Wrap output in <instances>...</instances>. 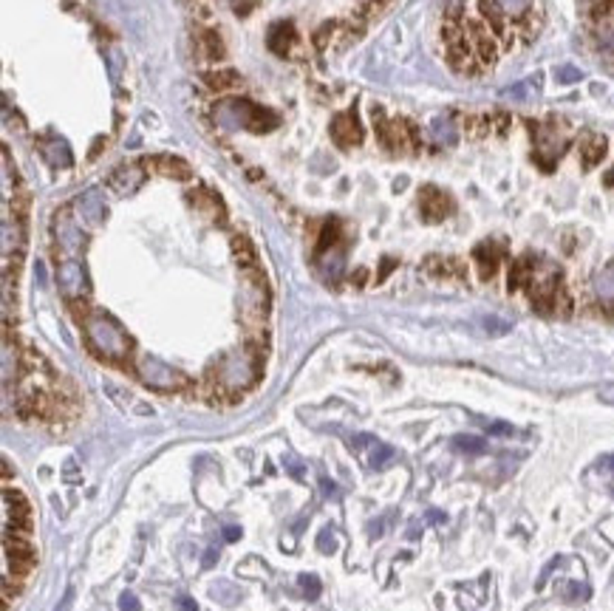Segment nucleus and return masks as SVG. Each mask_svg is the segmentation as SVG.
Segmentation results:
<instances>
[{"label":"nucleus","instance_id":"nucleus-1","mask_svg":"<svg viewBox=\"0 0 614 611\" xmlns=\"http://www.w3.org/2000/svg\"><path fill=\"white\" fill-rule=\"evenodd\" d=\"M82 329H85V340H88V348L99 357V360H108V363H125L133 351V340L131 334L119 326V320H114L108 312H99V309H88L85 317L80 320Z\"/></svg>","mask_w":614,"mask_h":611},{"label":"nucleus","instance_id":"nucleus-2","mask_svg":"<svg viewBox=\"0 0 614 611\" xmlns=\"http://www.w3.org/2000/svg\"><path fill=\"white\" fill-rule=\"evenodd\" d=\"M258 363L261 357H246V354H238V357H226L215 365V374H218V388H229V391H238L249 382H255L258 377Z\"/></svg>","mask_w":614,"mask_h":611},{"label":"nucleus","instance_id":"nucleus-3","mask_svg":"<svg viewBox=\"0 0 614 611\" xmlns=\"http://www.w3.org/2000/svg\"><path fill=\"white\" fill-rule=\"evenodd\" d=\"M224 108H226V111H232V116H229V119H224V122L243 125L249 133H269V131H272V128H278V122H280V116H278V114H272L269 108H258V105H252V102L232 99V102H226Z\"/></svg>","mask_w":614,"mask_h":611},{"label":"nucleus","instance_id":"nucleus-4","mask_svg":"<svg viewBox=\"0 0 614 611\" xmlns=\"http://www.w3.org/2000/svg\"><path fill=\"white\" fill-rule=\"evenodd\" d=\"M136 374H139V380L145 385H150L156 391H179V388L187 385V377L182 371L170 368L168 363H162L156 357H142L136 363Z\"/></svg>","mask_w":614,"mask_h":611},{"label":"nucleus","instance_id":"nucleus-5","mask_svg":"<svg viewBox=\"0 0 614 611\" xmlns=\"http://www.w3.org/2000/svg\"><path fill=\"white\" fill-rule=\"evenodd\" d=\"M57 283H60V292L71 303L74 300H85V295H88V275H85V266L77 258H65L57 266Z\"/></svg>","mask_w":614,"mask_h":611},{"label":"nucleus","instance_id":"nucleus-6","mask_svg":"<svg viewBox=\"0 0 614 611\" xmlns=\"http://www.w3.org/2000/svg\"><path fill=\"white\" fill-rule=\"evenodd\" d=\"M54 235H57V243L65 255H80L85 249V232H82V224L71 218V209H60L57 218H54Z\"/></svg>","mask_w":614,"mask_h":611},{"label":"nucleus","instance_id":"nucleus-7","mask_svg":"<svg viewBox=\"0 0 614 611\" xmlns=\"http://www.w3.org/2000/svg\"><path fill=\"white\" fill-rule=\"evenodd\" d=\"M74 212H77V218H80V224L82 226H88V229H97L105 218H108V209H105V202H102V196H99V190L94 187V190H85L77 202H74Z\"/></svg>","mask_w":614,"mask_h":611},{"label":"nucleus","instance_id":"nucleus-8","mask_svg":"<svg viewBox=\"0 0 614 611\" xmlns=\"http://www.w3.org/2000/svg\"><path fill=\"white\" fill-rule=\"evenodd\" d=\"M419 207H422V215L427 221H444L450 212H453V202L447 193H442L439 187H422L419 193Z\"/></svg>","mask_w":614,"mask_h":611},{"label":"nucleus","instance_id":"nucleus-9","mask_svg":"<svg viewBox=\"0 0 614 611\" xmlns=\"http://www.w3.org/2000/svg\"><path fill=\"white\" fill-rule=\"evenodd\" d=\"M145 182V165H122L111 173L108 179V187L116 193V196H131L139 190V185Z\"/></svg>","mask_w":614,"mask_h":611},{"label":"nucleus","instance_id":"nucleus-10","mask_svg":"<svg viewBox=\"0 0 614 611\" xmlns=\"http://www.w3.org/2000/svg\"><path fill=\"white\" fill-rule=\"evenodd\" d=\"M331 139L337 142V148H354L363 142V128L357 122L354 114H337L331 119Z\"/></svg>","mask_w":614,"mask_h":611},{"label":"nucleus","instance_id":"nucleus-11","mask_svg":"<svg viewBox=\"0 0 614 611\" xmlns=\"http://www.w3.org/2000/svg\"><path fill=\"white\" fill-rule=\"evenodd\" d=\"M145 170H156L159 176H168V179H179V182H187L193 176L190 165L179 156H153V159H142Z\"/></svg>","mask_w":614,"mask_h":611},{"label":"nucleus","instance_id":"nucleus-12","mask_svg":"<svg viewBox=\"0 0 614 611\" xmlns=\"http://www.w3.org/2000/svg\"><path fill=\"white\" fill-rule=\"evenodd\" d=\"M609 156V139L603 133H586L581 139V162L586 170H595Z\"/></svg>","mask_w":614,"mask_h":611},{"label":"nucleus","instance_id":"nucleus-13","mask_svg":"<svg viewBox=\"0 0 614 611\" xmlns=\"http://www.w3.org/2000/svg\"><path fill=\"white\" fill-rule=\"evenodd\" d=\"M473 258H476V266H478V275L481 280H490L495 272H498V260H501V252L495 249V243L484 241L473 249Z\"/></svg>","mask_w":614,"mask_h":611},{"label":"nucleus","instance_id":"nucleus-14","mask_svg":"<svg viewBox=\"0 0 614 611\" xmlns=\"http://www.w3.org/2000/svg\"><path fill=\"white\" fill-rule=\"evenodd\" d=\"M473 51H476V57H478V62L484 68H493L498 62V57H501V43L490 31H484V34L473 37Z\"/></svg>","mask_w":614,"mask_h":611},{"label":"nucleus","instance_id":"nucleus-15","mask_svg":"<svg viewBox=\"0 0 614 611\" xmlns=\"http://www.w3.org/2000/svg\"><path fill=\"white\" fill-rule=\"evenodd\" d=\"M202 79H204V85L209 91H229V88L241 85V74L235 68H229V65H218L212 71H204Z\"/></svg>","mask_w":614,"mask_h":611},{"label":"nucleus","instance_id":"nucleus-16","mask_svg":"<svg viewBox=\"0 0 614 611\" xmlns=\"http://www.w3.org/2000/svg\"><path fill=\"white\" fill-rule=\"evenodd\" d=\"M199 54L204 57L207 62H221L224 60V40H221V34L215 31V28H204V31H199Z\"/></svg>","mask_w":614,"mask_h":611},{"label":"nucleus","instance_id":"nucleus-17","mask_svg":"<svg viewBox=\"0 0 614 611\" xmlns=\"http://www.w3.org/2000/svg\"><path fill=\"white\" fill-rule=\"evenodd\" d=\"M23 221H11L3 215V258H11V252H23Z\"/></svg>","mask_w":614,"mask_h":611},{"label":"nucleus","instance_id":"nucleus-18","mask_svg":"<svg viewBox=\"0 0 614 611\" xmlns=\"http://www.w3.org/2000/svg\"><path fill=\"white\" fill-rule=\"evenodd\" d=\"M292 43H295V28H292L289 23H275V26L269 28V48H272L278 57H286L289 48H292Z\"/></svg>","mask_w":614,"mask_h":611},{"label":"nucleus","instance_id":"nucleus-19","mask_svg":"<svg viewBox=\"0 0 614 611\" xmlns=\"http://www.w3.org/2000/svg\"><path fill=\"white\" fill-rule=\"evenodd\" d=\"M43 156H45V162L51 165V167H71V150H68V145L62 142V139H57V136H51L45 145H43Z\"/></svg>","mask_w":614,"mask_h":611},{"label":"nucleus","instance_id":"nucleus-20","mask_svg":"<svg viewBox=\"0 0 614 611\" xmlns=\"http://www.w3.org/2000/svg\"><path fill=\"white\" fill-rule=\"evenodd\" d=\"M464 133L470 139H484L493 133L490 114H464Z\"/></svg>","mask_w":614,"mask_h":611},{"label":"nucleus","instance_id":"nucleus-21","mask_svg":"<svg viewBox=\"0 0 614 611\" xmlns=\"http://www.w3.org/2000/svg\"><path fill=\"white\" fill-rule=\"evenodd\" d=\"M453 447L461 450V453H467V456H478V453L487 450V441H484L481 436H467V433H461V436L453 439Z\"/></svg>","mask_w":614,"mask_h":611},{"label":"nucleus","instance_id":"nucleus-22","mask_svg":"<svg viewBox=\"0 0 614 611\" xmlns=\"http://www.w3.org/2000/svg\"><path fill=\"white\" fill-rule=\"evenodd\" d=\"M490 122H493V133H498V136H507L512 131V114L504 108L490 111Z\"/></svg>","mask_w":614,"mask_h":611},{"label":"nucleus","instance_id":"nucleus-23","mask_svg":"<svg viewBox=\"0 0 614 611\" xmlns=\"http://www.w3.org/2000/svg\"><path fill=\"white\" fill-rule=\"evenodd\" d=\"M433 136H436L439 145H447V148H450V145L456 142V133H453L450 119H442V116H439V119L433 122Z\"/></svg>","mask_w":614,"mask_h":611},{"label":"nucleus","instance_id":"nucleus-24","mask_svg":"<svg viewBox=\"0 0 614 611\" xmlns=\"http://www.w3.org/2000/svg\"><path fill=\"white\" fill-rule=\"evenodd\" d=\"M391 461H394V450H391L388 444H374V453H371L368 464H371L374 470H383V467L391 464Z\"/></svg>","mask_w":614,"mask_h":611},{"label":"nucleus","instance_id":"nucleus-25","mask_svg":"<svg viewBox=\"0 0 614 611\" xmlns=\"http://www.w3.org/2000/svg\"><path fill=\"white\" fill-rule=\"evenodd\" d=\"M297 583H300V589H303V595H306L309 600H317V598H320V580H317L314 575H300Z\"/></svg>","mask_w":614,"mask_h":611},{"label":"nucleus","instance_id":"nucleus-26","mask_svg":"<svg viewBox=\"0 0 614 611\" xmlns=\"http://www.w3.org/2000/svg\"><path fill=\"white\" fill-rule=\"evenodd\" d=\"M555 77H558V82L569 85V82H578L583 74H581L578 68H572V65H564V68H558V71H555Z\"/></svg>","mask_w":614,"mask_h":611},{"label":"nucleus","instance_id":"nucleus-27","mask_svg":"<svg viewBox=\"0 0 614 611\" xmlns=\"http://www.w3.org/2000/svg\"><path fill=\"white\" fill-rule=\"evenodd\" d=\"M484 329L490 334H504V331H510V323L501 320V317H484Z\"/></svg>","mask_w":614,"mask_h":611},{"label":"nucleus","instance_id":"nucleus-28","mask_svg":"<svg viewBox=\"0 0 614 611\" xmlns=\"http://www.w3.org/2000/svg\"><path fill=\"white\" fill-rule=\"evenodd\" d=\"M317 546H320V552L331 555V552L337 549V538H334L329 529H323V532H320V538H317Z\"/></svg>","mask_w":614,"mask_h":611},{"label":"nucleus","instance_id":"nucleus-29","mask_svg":"<svg viewBox=\"0 0 614 611\" xmlns=\"http://www.w3.org/2000/svg\"><path fill=\"white\" fill-rule=\"evenodd\" d=\"M119 611H142V603H139V598L133 592H125L119 598Z\"/></svg>","mask_w":614,"mask_h":611},{"label":"nucleus","instance_id":"nucleus-30","mask_svg":"<svg viewBox=\"0 0 614 611\" xmlns=\"http://www.w3.org/2000/svg\"><path fill=\"white\" fill-rule=\"evenodd\" d=\"M331 31H334V23H323V26H320V31L314 34V45H317V48H326V43H329V34H331Z\"/></svg>","mask_w":614,"mask_h":611},{"label":"nucleus","instance_id":"nucleus-31","mask_svg":"<svg viewBox=\"0 0 614 611\" xmlns=\"http://www.w3.org/2000/svg\"><path fill=\"white\" fill-rule=\"evenodd\" d=\"M487 430H490V433H495V436H512V433H515V430H512L507 422H490V424H487Z\"/></svg>","mask_w":614,"mask_h":611},{"label":"nucleus","instance_id":"nucleus-32","mask_svg":"<svg viewBox=\"0 0 614 611\" xmlns=\"http://www.w3.org/2000/svg\"><path fill=\"white\" fill-rule=\"evenodd\" d=\"M176 609L179 611H199V603H196L190 595H182V598H176Z\"/></svg>","mask_w":614,"mask_h":611},{"label":"nucleus","instance_id":"nucleus-33","mask_svg":"<svg viewBox=\"0 0 614 611\" xmlns=\"http://www.w3.org/2000/svg\"><path fill=\"white\" fill-rule=\"evenodd\" d=\"M527 85H530V82H518V85L507 88V91H504V97H512V99H527Z\"/></svg>","mask_w":614,"mask_h":611},{"label":"nucleus","instance_id":"nucleus-34","mask_svg":"<svg viewBox=\"0 0 614 611\" xmlns=\"http://www.w3.org/2000/svg\"><path fill=\"white\" fill-rule=\"evenodd\" d=\"M320 487H323V492H326L329 498H340V490H337V484H331L329 478H320Z\"/></svg>","mask_w":614,"mask_h":611},{"label":"nucleus","instance_id":"nucleus-35","mask_svg":"<svg viewBox=\"0 0 614 611\" xmlns=\"http://www.w3.org/2000/svg\"><path fill=\"white\" fill-rule=\"evenodd\" d=\"M215 561H218V546H209V549L204 552V561H202V563H204V569H212V566H215Z\"/></svg>","mask_w":614,"mask_h":611},{"label":"nucleus","instance_id":"nucleus-36","mask_svg":"<svg viewBox=\"0 0 614 611\" xmlns=\"http://www.w3.org/2000/svg\"><path fill=\"white\" fill-rule=\"evenodd\" d=\"M363 444H374V436H354L351 447H363Z\"/></svg>","mask_w":614,"mask_h":611},{"label":"nucleus","instance_id":"nucleus-37","mask_svg":"<svg viewBox=\"0 0 614 611\" xmlns=\"http://www.w3.org/2000/svg\"><path fill=\"white\" fill-rule=\"evenodd\" d=\"M286 467H289V470H292V473H295V475H297V478H300V475H303V467H300V464H297V461H295V458H292V456H286Z\"/></svg>","mask_w":614,"mask_h":611},{"label":"nucleus","instance_id":"nucleus-38","mask_svg":"<svg viewBox=\"0 0 614 611\" xmlns=\"http://www.w3.org/2000/svg\"><path fill=\"white\" fill-rule=\"evenodd\" d=\"M224 538H226V541H238V538H241V529H238V527H224Z\"/></svg>","mask_w":614,"mask_h":611},{"label":"nucleus","instance_id":"nucleus-39","mask_svg":"<svg viewBox=\"0 0 614 611\" xmlns=\"http://www.w3.org/2000/svg\"><path fill=\"white\" fill-rule=\"evenodd\" d=\"M601 400H603V402H609V405H614V385H612V388H603V391H601Z\"/></svg>","mask_w":614,"mask_h":611},{"label":"nucleus","instance_id":"nucleus-40","mask_svg":"<svg viewBox=\"0 0 614 611\" xmlns=\"http://www.w3.org/2000/svg\"><path fill=\"white\" fill-rule=\"evenodd\" d=\"M427 518H430V521H444V515H442V512H427Z\"/></svg>","mask_w":614,"mask_h":611},{"label":"nucleus","instance_id":"nucleus-41","mask_svg":"<svg viewBox=\"0 0 614 611\" xmlns=\"http://www.w3.org/2000/svg\"><path fill=\"white\" fill-rule=\"evenodd\" d=\"M609 464H612V470H614V456H612V461H609Z\"/></svg>","mask_w":614,"mask_h":611}]
</instances>
